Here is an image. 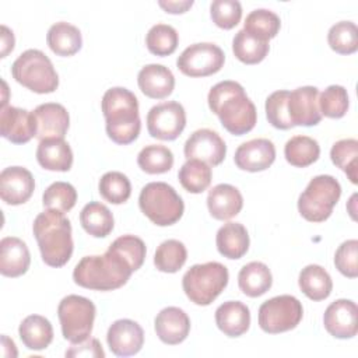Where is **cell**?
<instances>
[{"label":"cell","instance_id":"19","mask_svg":"<svg viewBox=\"0 0 358 358\" xmlns=\"http://www.w3.org/2000/svg\"><path fill=\"white\" fill-rule=\"evenodd\" d=\"M0 133L6 140L14 144L28 143L32 137H35L34 113L11 105L1 106Z\"/></svg>","mask_w":358,"mask_h":358},{"label":"cell","instance_id":"27","mask_svg":"<svg viewBox=\"0 0 358 358\" xmlns=\"http://www.w3.org/2000/svg\"><path fill=\"white\" fill-rule=\"evenodd\" d=\"M249 235L241 222L224 224L215 236L218 252L227 259H241L249 249Z\"/></svg>","mask_w":358,"mask_h":358},{"label":"cell","instance_id":"2","mask_svg":"<svg viewBox=\"0 0 358 358\" xmlns=\"http://www.w3.org/2000/svg\"><path fill=\"white\" fill-rule=\"evenodd\" d=\"M101 106L106 133L112 141L126 145L138 137L141 130L138 101L131 91L123 87L109 88L102 96Z\"/></svg>","mask_w":358,"mask_h":358},{"label":"cell","instance_id":"22","mask_svg":"<svg viewBox=\"0 0 358 358\" xmlns=\"http://www.w3.org/2000/svg\"><path fill=\"white\" fill-rule=\"evenodd\" d=\"M138 88L152 99H164L172 94L175 88V77L172 71L162 64H147L137 76Z\"/></svg>","mask_w":358,"mask_h":358},{"label":"cell","instance_id":"20","mask_svg":"<svg viewBox=\"0 0 358 358\" xmlns=\"http://www.w3.org/2000/svg\"><path fill=\"white\" fill-rule=\"evenodd\" d=\"M275 159V147L268 138H253L241 144L234 155L235 165L248 172H260L271 166Z\"/></svg>","mask_w":358,"mask_h":358},{"label":"cell","instance_id":"47","mask_svg":"<svg viewBox=\"0 0 358 358\" xmlns=\"http://www.w3.org/2000/svg\"><path fill=\"white\" fill-rule=\"evenodd\" d=\"M210 15L217 27L231 29L242 18V6L238 0H214L210 6Z\"/></svg>","mask_w":358,"mask_h":358},{"label":"cell","instance_id":"9","mask_svg":"<svg viewBox=\"0 0 358 358\" xmlns=\"http://www.w3.org/2000/svg\"><path fill=\"white\" fill-rule=\"evenodd\" d=\"M95 313V305L88 298L80 295L64 296L57 306L63 337L73 344L90 338Z\"/></svg>","mask_w":358,"mask_h":358},{"label":"cell","instance_id":"30","mask_svg":"<svg viewBox=\"0 0 358 358\" xmlns=\"http://www.w3.org/2000/svg\"><path fill=\"white\" fill-rule=\"evenodd\" d=\"M48 46L57 56H73L83 46V36L77 27L60 21L53 24L46 35Z\"/></svg>","mask_w":358,"mask_h":358},{"label":"cell","instance_id":"6","mask_svg":"<svg viewBox=\"0 0 358 358\" xmlns=\"http://www.w3.org/2000/svg\"><path fill=\"white\" fill-rule=\"evenodd\" d=\"M138 206L141 213L159 227L173 225L185 211L182 197L165 182L147 183L140 192Z\"/></svg>","mask_w":358,"mask_h":358},{"label":"cell","instance_id":"34","mask_svg":"<svg viewBox=\"0 0 358 358\" xmlns=\"http://www.w3.org/2000/svg\"><path fill=\"white\" fill-rule=\"evenodd\" d=\"M268 42L262 41L252 34L241 29L232 39V52L238 60L245 64H257L268 53Z\"/></svg>","mask_w":358,"mask_h":358},{"label":"cell","instance_id":"32","mask_svg":"<svg viewBox=\"0 0 358 358\" xmlns=\"http://www.w3.org/2000/svg\"><path fill=\"white\" fill-rule=\"evenodd\" d=\"M80 222L84 231L95 238L108 236L115 225L110 210L99 201H90L84 206L80 213Z\"/></svg>","mask_w":358,"mask_h":358},{"label":"cell","instance_id":"4","mask_svg":"<svg viewBox=\"0 0 358 358\" xmlns=\"http://www.w3.org/2000/svg\"><path fill=\"white\" fill-rule=\"evenodd\" d=\"M133 270L112 250L103 255L84 256L73 271V280L77 285L94 291H112L123 287Z\"/></svg>","mask_w":358,"mask_h":358},{"label":"cell","instance_id":"51","mask_svg":"<svg viewBox=\"0 0 358 358\" xmlns=\"http://www.w3.org/2000/svg\"><path fill=\"white\" fill-rule=\"evenodd\" d=\"M14 49V35L6 25H1V57Z\"/></svg>","mask_w":358,"mask_h":358},{"label":"cell","instance_id":"42","mask_svg":"<svg viewBox=\"0 0 358 358\" xmlns=\"http://www.w3.org/2000/svg\"><path fill=\"white\" fill-rule=\"evenodd\" d=\"M329 46L340 55H351L358 49V28L352 21L336 22L327 34Z\"/></svg>","mask_w":358,"mask_h":358},{"label":"cell","instance_id":"50","mask_svg":"<svg viewBox=\"0 0 358 358\" xmlns=\"http://www.w3.org/2000/svg\"><path fill=\"white\" fill-rule=\"evenodd\" d=\"M158 4H159V7H162L169 14H182L193 6V0H179V1L159 0Z\"/></svg>","mask_w":358,"mask_h":358},{"label":"cell","instance_id":"16","mask_svg":"<svg viewBox=\"0 0 358 358\" xmlns=\"http://www.w3.org/2000/svg\"><path fill=\"white\" fill-rule=\"evenodd\" d=\"M35 119V137L42 141L48 138H64L70 116L66 108L56 102H46L38 105L34 110Z\"/></svg>","mask_w":358,"mask_h":358},{"label":"cell","instance_id":"28","mask_svg":"<svg viewBox=\"0 0 358 358\" xmlns=\"http://www.w3.org/2000/svg\"><path fill=\"white\" fill-rule=\"evenodd\" d=\"M18 334L28 350L41 351L52 343L53 327L46 317L41 315H29L20 323Z\"/></svg>","mask_w":358,"mask_h":358},{"label":"cell","instance_id":"43","mask_svg":"<svg viewBox=\"0 0 358 358\" xmlns=\"http://www.w3.org/2000/svg\"><path fill=\"white\" fill-rule=\"evenodd\" d=\"M108 249L120 256L131 267L133 271L143 266L147 253L143 239L134 235H122L116 238Z\"/></svg>","mask_w":358,"mask_h":358},{"label":"cell","instance_id":"1","mask_svg":"<svg viewBox=\"0 0 358 358\" xmlns=\"http://www.w3.org/2000/svg\"><path fill=\"white\" fill-rule=\"evenodd\" d=\"M207 101L210 110L220 117L222 127L231 134L243 136L256 126V106L239 83L232 80L217 83L211 87Z\"/></svg>","mask_w":358,"mask_h":358},{"label":"cell","instance_id":"5","mask_svg":"<svg viewBox=\"0 0 358 358\" xmlns=\"http://www.w3.org/2000/svg\"><path fill=\"white\" fill-rule=\"evenodd\" d=\"M13 78L36 94H50L59 87V76L50 59L38 49L22 52L11 66Z\"/></svg>","mask_w":358,"mask_h":358},{"label":"cell","instance_id":"46","mask_svg":"<svg viewBox=\"0 0 358 358\" xmlns=\"http://www.w3.org/2000/svg\"><path fill=\"white\" fill-rule=\"evenodd\" d=\"M288 95L289 91L278 90L270 94L266 99V116L268 123L280 130H288L294 127L288 115Z\"/></svg>","mask_w":358,"mask_h":358},{"label":"cell","instance_id":"40","mask_svg":"<svg viewBox=\"0 0 358 358\" xmlns=\"http://www.w3.org/2000/svg\"><path fill=\"white\" fill-rule=\"evenodd\" d=\"M99 194L112 204H122L131 194V183L126 175L117 171H110L102 175L98 183Z\"/></svg>","mask_w":358,"mask_h":358},{"label":"cell","instance_id":"25","mask_svg":"<svg viewBox=\"0 0 358 358\" xmlns=\"http://www.w3.org/2000/svg\"><path fill=\"white\" fill-rule=\"evenodd\" d=\"M217 327L228 337H239L249 330L250 310L239 301H227L215 310Z\"/></svg>","mask_w":358,"mask_h":358},{"label":"cell","instance_id":"14","mask_svg":"<svg viewBox=\"0 0 358 358\" xmlns=\"http://www.w3.org/2000/svg\"><path fill=\"white\" fill-rule=\"evenodd\" d=\"M358 308L351 299L331 302L323 315V324L327 333L336 338H352L358 331Z\"/></svg>","mask_w":358,"mask_h":358},{"label":"cell","instance_id":"12","mask_svg":"<svg viewBox=\"0 0 358 358\" xmlns=\"http://www.w3.org/2000/svg\"><path fill=\"white\" fill-rule=\"evenodd\" d=\"M185 126L186 112L176 101L158 103L147 113V130L154 138L172 141L180 136Z\"/></svg>","mask_w":358,"mask_h":358},{"label":"cell","instance_id":"7","mask_svg":"<svg viewBox=\"0 0 358 358\" xmlns=\"http://www.w3.org/2000/svg\"><path fill=\"white\" fill-rule=\"evenodd\" d=\"M228 268L218 262L192 266L182 278L186 296L196 305L207 306L228 285Z\"/></svg>","mask_w":358,"mask_h":358},{"label":"cell","instance_id":"45","mask_svg":"<svg viewBox=\"0 0 358 358\" xmlns=\"http://www.w3.org/2000/svg\"><path fill=\"white\" fill-rule=\"evenodd\" d=\"M348 94L343 85H329L319 96L320 113L331 117L340 119L348 110Z\"/></svg>","mask_w":358,"mask_h":358},{"label":"cell","instance_id":"21","mask_svg":"<svg viewBox=\"0 0 358 358\" xmlns=\"http://www.w3.org/2000/svg\"><path fill=\"white\" fill-rule=\"evenodd\" d=\"M154 329L158 338L169 345L180 344L190 331V319L187 313L176 306L164 308L154 320Z\"/></svg>","mask_w":358,"mask_h":358},{"label":"cell","instance_id":"15","mask_svg":"<svg viewBox=\"0 0 358 358\" xmlns=\"http://www.w3.org/2000/svg\"><path fill=\"white\" fill-rule=\"evenodd\" d=\"M287 106L294 126H315L322 120L319 90L316 87L305 85L291 91Z\"/></svg>","mask_w":358,"mask_h":358},{"label":"cell","instance_id":"10","mask_svg":"<svg viewBox=\"0 0 358 358\" xmlns=\"http://www.w3.org/2000/svg\"><path fill=\"white\" fill-rule=\"evenodd\" d=\"M303 316V308L292 295H278L267 299L259 308V326L268 334L295 329Z\"/></svg>","mask_w":358,"mask_h":358},{"label":"cell","instance_id":"29","mask_svg":"<svg viewBox=\"0 0 358 358\" xmlns=\"http://www.w3.org/2000/svg\"><path fill=\"white\" fill-rule=\"evenodd\" d=\"M271 271L262 262H250L245 264L238 274L239 289L250 298H257L266 294L271 288Z\"/></svg>","mask_w":358,"mask_h":358},{"label":"cell","instance_id":"44","mask_svg":"<svg viewBox=\"0 0 358 358\" xmlns=\"http://www.w3.org/2000/svg\"><path fill=\"white\" fill-rule=\"evenodd\" d=\"M42 203L46 210L67 213L77 203V190L67 182H55L43 192Z\"/></svg>","mask_w":358,"mask_h":358},{"label":"cell","instance_id":"18","mask_svg":"<svg viewBox=\"0 0 358 358\" xmlns=\"http://www.w3.org/2000/svg\"><path fill=\"white\" fill-rule=\"evenodd\" d=\"M35 190L32 173L22 166H8L0 173V197L10 206L24 204Z\"/></svg>","mask_w":358,"mask_h":358},{"label":"cell","instance_id":"35","mask_svg":"<svg viewBox=\"0 0 358 358\" xmlns=\"http://www.w3.org/2000/svg\"><path fill=\"white\" fill-rule=\"evenodd\" d=\"M179 182L189 193H203L211 183L213 171L208 164L199 159H187L178 173Z\"/></svg>","mask_w":358,"mask_h":358},{"label":"cell","instance_id":"33","mask_svg":"<svg viewBox=\"0 0 358 358\" xmlns=\"http://www.w3.org/2000/svg\"><path fill=\"white\" fill-rule=\"evenodd\" d=\"M284 155L288 164L296 168H305L317 161L320 155L319 143L309 136H294L284 147Z\"/></svg>","mask_w":358,"mask_h":358},{"label":"cell","instance_id":"38","mask_svg":"<svg viewBox=\"0 0 358 358\" xmlns=\"http://www.w3.org/2000/svg\"><path fill=\"white\" fill-rule=\"evenodd\" d=\"M187 259L186 246L176 239L164 241L155 250L154 264L162 273L179 271Z\"/></svg>","mask_w":358,"mask_h":358},{"label":"cell","instance_id":"41","mask_svg":"<svg viewBox=\"0 0 358 358\" xmlns=\"http://www.w3.org/2000/svg\"><path fill=\"white\" fill-rule=\"evenodd\" d=\"M179 42L176 29L168 24H155L150 28L145 36L147 49L155 56L172 55Z\"/></svg>","mask_w":358,"mask_h":358},{"label":"cell","instance_id":"13","mask_svg":"<svg viewBox=\"0 0 358 358\" xmlns=\"http://www.w3.org/2000/svg\"><path fill=\"white\" fill-rule=\"evenodd\" d=\"M183 152L187 159H199L210 166H215L224 161L227 145L217 131L199 129L186 140Z\"/></svg>","mask_w":358,"mask_h":358},{"label":"cell","instance_id":"8","mask_svg":"<svg viewBox=\"0 0 358 358\" xmlns=\"http://www.w3.org/2000/svg\"><path fill=\"white\" fill-rule=\"evenodd\" d=\"M341 196V186L331 175H317L310 179L306 189L299 194L298 211L310 222H323L331 213Z\"/></svg>","mask_w":358,"mask_h":358},{"label":"cell","instance_id":"49","mask_svg":"<svg viewBox=\"0 0 358 358\" xmlns=\"http://www.w3.org/2000/svg\"><path fill=\"white\" fill-rule=\"evenodd\" d=\"M66 357H92V358H103L105 352L102 350L101 343L96 338H87L81 343H76L70 345L66 351Z\"/></svg>","mask_w":358,"mask_h":358},{"label":"cell","instance_id":"31","mask_svg":"<svg viewBox=\"0 0 358 358\" xmlns=\"http://www.w3.org/2000/svg\"><path fill=\"white\" fill-rule=\"evenodd\" d=\"M298 284L301 291L312 301L326 299L333 289L330 274L319 264H308L299 273Z\"/></svg>","mask_w":358,"mask_h":358},{"label":"cell","instance_id":"39","mask_svg":"<svg viewBox=\"0 0 358 358\" xmlns=\"http://www.w3.org/2000/svg\"><path fill=\"white\" fill-rule=\"evenodd\" d=\"M331 162L344 171L348 179L357 183V166H358V141L355 138H343L333 144L330 150Z\"/></svg>","mask_w":358,"mask_h":358},{"label":"cell","instance_id":"17","mask_svg":"<svg viewBox=\"0 0 358 358\" xmlns=\"http://www.w3.org/2000/svg\"><path fill=\"white\" fill-rule=\"evenodd\" d=\"M109 350L117 357H130L137 354L144 344V331L141 326L130 319L113 322L106 333Z\"/></svg>","mask_w":358,"mask_h":358},{"label":"cell","instance_id":"48","mask_svg":"<svg viewBox=\"0 0 358 358\" xmlns=\"http://www.w3.org/2000/svg\"><path fill=\"white\" fill-rule=\"evenodd\" d=\"M336 268L348 278L358 275V241L348 239L343 242L334 255Z\"/></svg>","mask_w":358,"mask_h":358},{"label":"cell","instance_id":"37","mask_svg":"<svg viewBox=\"0 0 358 358\" xmlns=\"http://www.w3.org/2000/svg\"><path fill=\"white\" fill-rule=\"evenodd\" d=\"M137 164L145 173H165L173 166V154L165 145L150 144L138 152Z\"/></svg>","mask_w":358,"mask_h":358},{"label":"cell","instance_id":"11","mask_svg":"<svg viewBox=\"0 0 358 358\" xmlns=\"http://www.w3.org/2000/svg\"><path fill=\"white\" fill-rule=\"evenodd\" d=\"M225 62L220 46L211 42H200L187 46L176 60L178 69L189 77H207L218 73Z\"/></svg>","mask_w":358,"mask_h":358},{"label":"cell","instance_id":"24","mask_svg":"<svg viewBox=\"0 0 358 358\" xmlns=\"http://www.w3.org/2000/svg\"><path fill=\"white\" fill-rule=\"evenodd\" d=\"M31 255L27 243L15 236H6L0 241V273L6 277H20L27 273Z\"/></svg>","mask_w":358,"mask_h":358},{"label":"cell","instance_id":"36","mask_svg":"<svg viewBox=\"0 0 358 358\" xmlns=\"http://www.w3.org/2000/svg\"><path fill=\"white\" fill-rule=\"evenodd\" d=\"M280 27L281 21L275 13L267 8H256L248 14L243 29L253 36L268 42L278 34Z\"/></svg>","mask_w":358,"mask_h":358},{"label":"cell","instance_id":"3","mask_svg":"<svg viewBox=\"0 0 358 358\" xmlns=\"http://www.w3.org/2000/svg\"><path fill=\"white\" fill-rule=\"evenodd\" d=\"M32 231L45 264L50 267H62L70 260L74 245L71 238V224L64 213L45 210L36 215Z\"/></svg>","mask_w":358,"mask_h":358},{"label":"cell","instance_id":"26","mask_svg":"<svg viewBox=\"0 0 358 358\" xmlns=\"http://www.w3.org/2000/svg\"><path fill=\"white\" fill-rule=\"evenodd\" d=\"M36 159L43 169L67 172L73 165V151L64 138H48L39 141Z\"/></svg>","mask_w":358,"mask_h":358},{"label":"cell","instance_id":"23","mask_svg":"<svg viewBox=\"0 0 358 358\" xmlns=\"http://www.w3.org/2000/svg\"><path fill=\"white\" fill-rule=\"evenodd\" d=\"M207 207L213 218L225 221L238 215L243 207L241 192L228 183L214 186L207 196Z\"/></svg>","mask_w":358,"mask_h":358}]
</instances>
